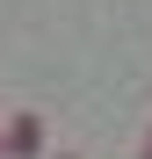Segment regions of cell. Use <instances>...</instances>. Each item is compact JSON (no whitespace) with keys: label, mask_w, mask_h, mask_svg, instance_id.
Listing matches in <instances>:
<instances>
[{"label":"cell","mask_w":152,"mask_h":159,"mask_svg":"<svg viewBox=\"0 0 152 159\" xmlns=\"http://www.w3.org/2000/svg\"><path fill=\"white\" fill-rule=\"evenodd\" d=\"M0 152H15V159H44V116H36V109H15L7 130H0Z\"/></svg>","instance_id":"cell-1"},{"label":"cell","mask_w":152,"mask_h":159,"mask_svg":"<svg viewBox=\"0 0 152 159\" xmlns=\"http://www.w3.org/2000/svg\"><path fill=\"white\" fill-rule=\"evenodd\" d=\"M44 159H80V152H44Z\"/></svg>","instance_id":"cell-2"}]
</instances>
